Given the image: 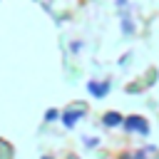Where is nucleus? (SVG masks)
I'll return each mask as SVG.
<instances>
[{
	"mask_svg": "<svg viewBox=\"0 0 159 159\" xmlns=\"http://www.w3.org/2000/svg\"><path fill=\"white\" fill-rule=\"evenodd\" d=\"M107 89H109V87H107V84H99V87H97V84H94V82H92V84H89V92H92V94H107Z\"/></svg>",
	"mask_w": 159,
	"mask_h": 159,
	"instance_id": "7ed1b4c3",
	"label": "nucleus"
},
{
	"mask_svg": "<svg viewBox=\"0 0 159 159\" xmlns=\"http://www.w3.org/2000/svg\"><path fill=\"white\" fill-rule=\"evenodd\" d=\"M80 114H82V109H80V112H70V114H65V124H67V127H72V124H75V119H77Z\"/></svg>",
	"mask_w": 159,
	"mask_h": 159,
	"instance_id": "20e7f679",
	"label": "nucleus"
},
{
	"mask_svg": "<svg viewBox=\"0 0 159 159\" xmlns=\"http://www.w3.org/2000/svg\"><path fill=\"white\" fill-rule=\"evenodd\" d=\"M127 127H129V129H139V132H142V134H144V132H147V124H144V119H142V117H132V119H129V124H127Z\"/></svg>",
	"mask_w": 159,
	"mask_h": 159,
	"instance_id": "f257e3e1",
	"label": "nucleus"
},
{
	"mask_svg": "<svg viewBox=\"0 0 159 159\" xmlns=\"http://www.w3.org/2000/svg\"><path fill=\"white\" fill-rule=\"evenodd\" d=\"M104 122H107L109 127H114V124H119V122H122V117H119V114H114V112H109V114H104Z\"/></svg>",
	"mask_w": 159,
	"mask_h": 159,
	"instance_id": "f03ea898",
	"label": "nucleus"
}]
</instances>
